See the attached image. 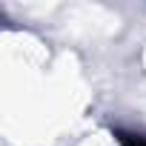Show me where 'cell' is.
I'll return each mask as SVG.
<instances>
[{
    "instance_id": "1",
    "label": "cell",
    "mask_w": 146,
    "mask_h": 146,
    "mask_svg": "<svg viewBox=\"0 0 146 146\" xmlns=\"http://www.w3.org/2000/svg\"><path fill=\"white\" fill-rule=\"evenodd\" d=\"M78 146H120L109 132H95V135H86Z\"/></svg>"
}]
</instances>
